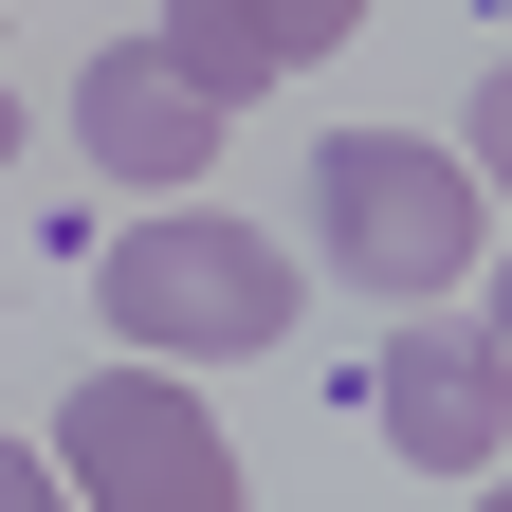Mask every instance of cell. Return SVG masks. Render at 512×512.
Instances as JSON below:
<instances>
[{
    "instance_id": "1",
    "label": "cell",
    "mask_w": 512,
    "mask_h": 512,
    "mask_svg": "<svg viewBox=\"0 0 512 512\" xmlns=\"http://www.w3.org/2000/svg\"><path fill=\"white\" fill-rule=\"evenodd\" d=\"M92 311L147 366H202V348H275L293 330V256L256 238V220H220V202H147L110 256H92Z\"/></svg>"
},
{
    "instance_id": "2",
    "label": "cell",
    "mask_w": 512,
    "mask_h": 512,
    "mask_svg": "<svg viewBox=\"0 0 512 512\" xmlns=\"http://www.w3.org/2000/svg\"><path fill=\"white\" fill-rule=\"evenodd\" d=\"M311 238H330V275H348V293H458V275H476V238H494V202H476V165H458V147L330 128V147H311Z\"/></svg>"
},
{
    "instance_id": "3",
    "label": "cell",
    "mask_w": 512,
    "mask_h": 512,
    "mask_svg": "<svg viewBox=\"0 0 512 512\" xmlns=\"http://www.w3.org/2000/svg\"><path fill=\"white\" fill-rule=\"evenodd\" d=\"M37 458L74 476L92 512H238V439L183 403V366H92Z\"/></svg>"
},
{
    "instance_id": "4",
    "label": "cell",
    "mask_w": 512,
    "mask_h": 512,
    "mask_svg": "<svg viewBox=\"0 0 512 512\" xmlns=\"http://www.w3.org/2000/svg\"><path fill=\"white\" fill-rule=\"evenodd\" d=\"M366 403H384V439H403L421 476H494V458H512V366H494V330H476V311H421V330H384Z\"/></svg>"
},
{
    "instance_id": "5",
    "label": "cell",
    "mask_w": 512,
    "mask_h": 512,
    "mask_svg": "<svg viewBox=\"0 0 512 512\" xmlns=\"http://www.w3.org/2000/svg\"><path fill=\"white\" fill-rule=\"evenodd\" d=\"M74 147H92L110 183H147V202H183V183L238 147V110H202L147 37H128V55H92V74H74Z\"/></svg>"
},
{
    "instance_id": "6",
    "label": "cell",
    "mask_w": 512,
    "mask_h": 512,
    "mask_svg": "<svg viewBox=\"0 0 512 512\" xmlns=\"http://www.w3.org/2000/svg\"><path fill=\"white\" fill-rule=\"evenodd\" d=\"M348 19H366V0H165V37H147V55H165L202 110H256L275 74L348 55Z\"/></svg>"
},
{
    "instance_id": "7",
    "label": "cell",
    "mask_w": 512,
    "mask_h": 512,
    "mask_svg": "<svg viewBox=\"0 0 512 512\" xmlns=\"http://www.w3.org/2000/svg\"><path fill=\"white\" fill-rule=\"evenodd\" d=\"M458 165H476V202H512V55L476 74V128H458Z\"/></svg>"
},
{
    "instance_id": "8",
    "label": "cell",
    "mask_w": 512,
    "mask_h": 512,
    "mask_svg": "<svg viewBox=\"0 0 512 512\" xmlns=\"http://www.w3.org/2000/svg\"><path fill=\"white\" fill-rule=\"evenodd\" d=\"M0 512H74V476H55L37 439H0Z\"/></svg>"
},
{
    "instance_id": "9",
    "label": "cell",
    "mask_w": 512,
    "mask_h": 512,
    "mask_svg": "<svg viewBox=\"0 0 512 512\" xmlns=\"http://www.w3.org/2000/svg\"><path fill=\"white\" fill-rule=\"evenodd\" d=\"M476 330H494V366H512V275H494V311H476Z\"/></svg>"
},
{
    "instance_id": "10",
    "label": "cell",
    "mask_w": 512,
    "mask_h": 512,
    "mask_svg": "<svg viewBox=\"0 0 512 512\" xmlns=\"http://www.w3.org/2000/svg\"><path fill=\"white\" fill-rule=\"evenodd\" d=\"M0 165H19V92H0Z\"/></svg>"
},
{
    "instance_id": "11",
    "label": "cell",
    "mask_w": 512,
    "mask_h": 512,
    "mask_svg": "<svg viewBox=\"0 0 512 512\" xmlns=\"http://www.w3.org/2000/svg\"><path fill=\"white\" fill-rule=\"evenodd\" d=\"M476 512H512V476H494V494H476Z\"/></svg>"
}]
</instances>
